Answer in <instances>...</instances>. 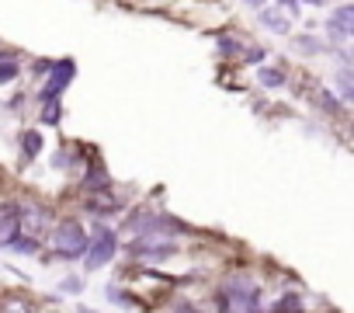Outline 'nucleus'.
Masks as SVG:
<instances>
[{
	"label": "nucleus",
	"mask_w": 354,
	"mask_h": 313,
	"mask_svg": "<svg viewBox=\"0 0 354 313\" xmlns=\"http://www.w3.org/2000/svg\"><path fill=\"white\" fill-rule=\"evenodd\" d=\"M53 244H56V251H59V258H84V251H87V230L77 223V220H66V223H59L56 226V233H53Z\"/></svg>",
	"instance_id": "f257e3e1"
},
{
	"label": "nucleus",
	"mask_w": 354,
	"mask_h": 313,
	"mask_svg": "<svg viewBox=\"0 0 354 313\" xmlns=\"http://www.w3.org/2000/svg\"><path fill=\"white\" fill-rule=\"evenodd\" d=\"M115 251H118V237H115V230H97V237H94V244H87V251H84V261H87V268H104L111 258H115Z\"/></svg>",
	"instance_id": "f03ea898"
},
{
	"label": "nucleus",
	"mask_w": 354,
	"mask_h": 313,
	"mask_svg": "<svg viewBox=\"0 0 354 313\" xmlns=\"http://www.w3.org/2000/svg\"><path fill=\"white\" fill-rule=\"evenodd\" d=\"M70 77H73V60L49 63V80H46V87L39 91V98H42V101H49V98H59V91L70 84Z\"/></svg>",
	"instance_id": "7ed1b4c3"
},
{
	"label": "nucleus",
	"mask_w": 354,
	"mask_h": 313,
	"mask_svg": "<svg viewBox=\"0 0 354 313\" xmlns=\"http://www.w3.org/2000/svg\"><path fill=\"white\" fill-rule=\"evenodd\" d=\"M46 226H49V216H46V209H39V206H18V233L39 237Z\"/></svg>",
	"instance_id": "20e7f679"
},
{
	"label": "nucleus",
	"mask_w": 354,
	"mask_h": 313,
	"mask_svg": "<svg viewBox=\"0 0 354 313\" xmlns=\"http://www.w3.org/2000/svg\"><path fill=\"white\" fill-rule=\"evenodd\" d=\"M129 251H132L136 258H174V254H177V247H174L170 240H160V237H142V240H136Z\"/></svg>",
	"instance_id": "39448f33"
},
{
	"label": "nucleus",
	"mask_w": 354,
	"mask_h": 313,
	"mask_svg": "<svg viewBox=\"0 0 354 313\" xmlns=\"http://www.w3.org/2000/svg\"><path fill=\"white\" fill-rule=\"evenodd\" d=\"M18 237V206H4L0 209V247H8Z\"/></svg>",
	"instance_id": "423d86ee"
},
{
	"label": "nucleus",
	"mask_w": 354,
	"mask_h": 313,
	"mask_svg": "<svg viewBox=\"0 0 354 313\" xmlns=\"http://www.w3.org/2000/svg\"><path fill=\"white\" fill-rule=\"evenodd\" d=\"M257 15H261V25H264L268 32H274V35H288V18H281L278 11H268V8H261Z\"/></svg>",
	"instance_id": "0eeeda50"
},
{
	"label": "nucleus",
	"mask_w": 354,
	"mask_h": 313,
	"mask_svg": "<svg viewBox=\"0 0 354 313\" xmlns=\"http://www.w3.org/2000/svg\"><path fill=\"white\" fill-rule=\"evenodd\" d=\"M337 91H340V101H344V105L354 101V73H351V66H340V73H337Z\"/></svg>",
	"instance_id": "6e6552de"
},
{
	"label": "nucleus",
	"mask_w": 354,
	"mask_h": 313,
	"mask_svg": "<svg viewBox=\"0 0 354 313\" xmlns=\"http://www.w3.org/2000/svg\"><path fill=\"white\" fill-rule=\"evenodd\" d=\"M330 21H333V25H337V28H340L344 35H351V32H354V8H351V4H344V8H337Z\"/></svg>",
	"instance_id": "1a4fd4ad"
},
{
	"label": "nucleus",
	"mask_w": 354,
	"mask_h": 313,
	"mask_svg": "<svg viewBox=\"0 0 354 313\" xmlns=\"http://www.w3.org/2000/svg\"><path fill=\"white\" fill-rule=\"evenodd\" d=\"M8 247H15L18 254H35L39 251V237H28V233H18Z\"/></svg>",
	"instance_id": "9d476101"
},
{
	"label": "nucleus",
	"mask_w": 354,
	"mask_h": 313,
	"mask_svg": "<svg viewBox=\"0 0 354 313\" xmlns=\"http://www.w3.org/2000/svg\"><path fill=\"white\" fill-rule=\"evenodd\" d=\"M257 80H261L264 87H281V84H285V73H281V70H271V66H261Z\"/></svg>",
	"instance_id": "9b49d317"
},
{
	"label": "nucleus",
	"mask_w": 354,
	"mask_h": 313,
	"mask_svg": "<svg viewBox=\"0 0 354 313\" xmlns=\"http://www.w3.org/2000/svg\"><path fill=\"white\" fill-rule=\"evenodd\" d=\"M59 115H63V105H59L56 98H49V101L42 105V115H39V118H42V122H49V125H56V122H59Z\"/></svg>",
	"instance_id": "f8f14e48"
},
{
	"label": "nucleus",
	"mask_w": 354,
	"mask_h": 313,
	"mask_svg": "<svg viewBox=\"0 0 354 313\" xmlns=\"http://www.w3.org/2000/svg\"><path fill=\"white\" fill-rule=\"evenodd\" d=\"M15 73H18V63L8 56V53H0V84H8V80H15Z\"/></svg>",
	"instance_id": "ddd939ff"
},
{
	"label": "nucleus",
	"mask_w": 354,
	"mask_h": 313,
	"mask_svg": "<svg viewBox=\"0 0 354 313\" xmlns=\"http://www.w3.org/2000/svg\"><path fill=\"white\" fill-rule=\"evenodd\" d=\"M42 150V139H39V132H25V156H35Z\"/></svg>",
	"instance_id": "4468645a"
},
{
	"label": "nucleus",
	"mask_w": 354,
	"mask_h": 313,
	"mask_svg": "<svg viewBox=\"0 0 354 313\" xmlns=\"http://www.w3.org/2000/svg\"><path fill=\"white\" fill-rule=\"evenodd\" d=\"M295 46H299V49H302V53H319V49H323V46H319V42H316V39H309V35H302V39H299V42H295Z\"/></svg>",
	"instance_id": "2eb2a0df"
},
{
	"label": "nucleus",
	"mask_w": 354,
	"mask_h": 313,
	"mask_svg": "<svg viewBox=\"0 0 354 313\" xmlns=\"http://www.w3.org/2000/svg\"><path fill=\"white\" fill-rule=\"evenodd\" d=\"M278 8H281L285 15H292V18H299V4H295V0H278Z\"/></svg>",
	"instance_id": "dca6fc26"
},
{
	"label": "nucleus",
	"mask_w": 354,
	"mask_h": 313,
	"mask_svg": "<svg viewBox=\"0 0 354 313\" xmlns=\"http://www.w3.org/2000/svg\"><path fill=\"white\" fill-rule=\"evenodd\" d=\"M84 289V278H66L63 282V292H80Z\"/></svg>",
	"instance_id": "f3484780"
},
{
	"label": "nucleus",
	"mask_w": 354,
	"mask_h": 313,
	"mask_svg": "<svg viewBox=\"0 0 354 313\" xmlns=\"http://www.w3.org/2000/svg\"><path fill=\"white\" fill-rule=\"evenodd\" d=\"M240 4H243V8H250V11H261V8L268 4V0H240Z\"/></svg>",
	"instance_id": "a211bd4d"
},
{
	"label": "nucleus",
	"mask_w": 354,
	"mask_h": 313,
	"mask_svg": "<svg viewBox=\"0 0 354 313\" xmlns=\"http://www.w3.org/2000/svg\"><path fill=\"white\" fill-rule=\"evenodd\" d=\"M243 60H247V63H261V60H264V53H261V49H254V53H247Z\"/></svg>",
	"instance_id": "6ab92c4d"
},
{
	"label": "nucleus",
	"mask_w": 354,
	"mask_h": 313,
	"mask_svg": "<svg viewBox=\"0 0 354 313\" xmlns=\"http://www.w3.org/2000/svg\"><path fill=\"white\" fill-rule=\"evenodd\" d=\"M4 313H28V310H25V303H8Z\"/></svg>",
	"instance_id": "aec40b11"
}]
</instances>
